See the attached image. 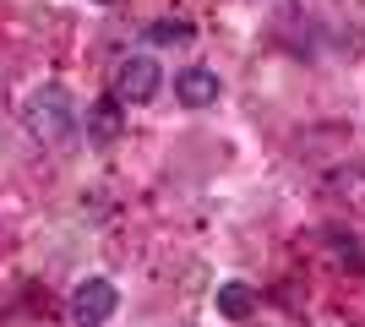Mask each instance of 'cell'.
Segmentation results:
<instances>
[{
	"instance_id": "1",
	"label": "cell",
	"mask_w": 365,
	"mask_h": 327,
	"mask_svg": "<svg viewBox=\"0 0 365 327\" xmlns=\"http://www.w3.org/2000/svg\"><path fill=\"white\" fill-rule=\"evenodd\" d=\"M22 125H28L33 142H66L76 131V104L61 82H38L28 98H22Z\"/></svg>"
},
{
	"instance_id": "2",
	"label": "cell",
	"mask_w": 365,
	"mask_h": 327,
	"mask_svg": "<svg viewBox=\"0 0 365 327\" xmlns=\"http://www.w3.org/2000/svg\"><path fill=\"white\" fill-rule=\"evenodd\" d=\"M158 61H148V55H131V61L115 66V88H109V98H120V104H148L153 93H158Z\"/></svg>"
},
{
	"instance_id": "3",
	"label": "cell",
	"mask_w": 365,
	"mask_h": 327,
	"mask_svg": "<svg viewBox=\"0 0 365 327\" xmlns=\"http://www.w3.org/2000/svg\"><path fill=\"white\" fill-rule=\"evenodd\" d=\"M115 306H120V295H115L109 279H88L71 289V322L76 327H104L115 316Z\"/></svg>"
},
{
	"instance_id": "4",
	"label": "cell",
	"mask_w": 365,
	"mask_h": 327,
	"mask_svg": "<svg viewBox=\"0 0 365 327\" xmlns=\"http://www.w3.org/2000/svg\"><path fill=\"white\" fill-rule=\"evenodd\" d=\"M175 98H180L185 109L218 104V77L207 71V66H191V71H180V77H175Z\"/></svg>"
},
{
	"instance_id": "5",
	"label": "cell",
	"mask_w": 365,
	"mask_h": 327,
	"mask_svg": "<svg viewBox=\"0 0 365 327\" xmlns=\"http://www.w3.org/2000/svg\"><path fill=\"white\" fill-rule=\"evenodd\" d=\"M251 311H257V289H245V284H218V316L245 322Z\"/></svg>"
},
{
	"instance_id": "6",
	"label": "cell",
	"mask_w": 365,
	"mask_h": 327,
	"mask_svg": "<svg viewBox=\"0 0 365 327\" xmlns=\"http://www.w3.org/2000/svg\"><path fill=\"white\" fill-rule=\"evenodd\" d=\"M120 109H125L120 98H98V104L88 109V131L98 142H115V137H120Z\"/></svg>"
},
{
	"instance_id": "7",
	"label": "cell",
	"mask_w": 365,
	"mask_h": 327,
	"mask_svg": "<svg viewBox=\"0 0 365 327\" xmlns=\"http://www.w3.org/2000/svg\"><path fill=\"white\" fill-rule=\"evenodd\" d=\"M153 44H191V22H175V16H164V22H153L148 28Z\"/></svg>"
},
{
	"instance_id": "8",
	"label": "cell",
	"mask_w": 365,
	"mask_h": 327,
	"mask_svg": "<svg viewBox=\"0 0 365 327\" xmlns=\"http://www.w3.org/2000/svg\"><path fill=\"white\" fill-rule=\"evenodd\" d=\"M333 251H338V262H349L354 273H365V251H360V240H354V234L344 240V234L333 229Z\"/></svg>"
},
{
	"instance_id": "9",
	"label": "cell",
	"mask_w": 365,
	"mask_h": 327,
	"mask_svg": "<svg viewBox=\"0 0 365 327\" xmlns=\"http://www.w3.org/2000/svg\"><path fill=\"white\" fill-rule=\"evenodd\" d=\"M98 6H109V0H98Z\"/></svg>"
}]
</instances>
